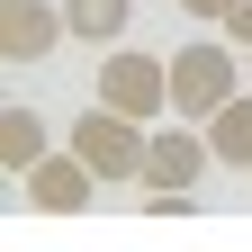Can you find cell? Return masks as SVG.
<instances>
[{
  "mask_svg": "<svg viewBox=\"0 0 252 252\" xmlns=\"http://www.w3.org/2000/svg\"><path fill=\"white\" fill-rule=\"evenodd\" d=\"M234 36H198V45H180L171 54V117H216V108H225L234 99V90H243V72H234Z\"/></svg>",
  "mask_w": 252,
  "mask_h": 252,
  "instance_id": "cell-1",
  "label": "cell"
},
{
  "mask_svg": "<svg viewBox=\"0 0 252 252\" xmlns=\"http://www.w3.org/2000/svg\"><path fill=\"white\" fill-rule=\"evenodd\" d=\"M144 144H153V126L126 117V108H108V99H90V108L72 117V153H81L99 180H144Z\"/></svg>",
  "mask_w": 252,
  "mask_h": 252,
  "instance_id": "cell-2",
  "label": "cell"
},
{
  "mask_svg": "<svg viewBox=\"0 0 252 252\" xmlns=\"http://www.w3.org/2000/svg\"><path fill=\"white\" fill-rule=\"evenodd\" d=\"M99 99L153 126V117L171 108V63H162V54H135V45H108V63H99Z\"/></svg>",
  "mask_w": 252,
  "mask_h": 252,
  "instance_id": "cell-3",
  "label": "cell"
},
{
  "mask_svg": "<svg viewBox=\"0 0 252 252\" xmlns=\"http://www.w3.org/2000/svg\"><path fill=\"white\" fill-rule=\"evenodd\" d=\"M207 162H216V144H207V126H198V117L153 126V144H144V180H135V189H198Z\"/></svg>",
  "mask_w": 252,
  "mask_h": 252,
  "instance_id": "cell-4",
  "label": "cell"
},
{
  "mask_svg": "<svg viewBox=\"0 0 252 252\" xmlns=\"http://www.w3.org/2000/svg\"><path fill=\"white\" fill-rule=\"evenodd\" d=\"M63 36H72L63 0H0V63H45Z\"/></svg>",
  "mask_w": 252,
  "mask_h": 252,
  "instance_id": "cell-5",
  "label": "cell"
},
{
  "mask_svg": "<svg viewBox=\"0 0 252 252\" xmlns=\"http://www.w3.org/2000/svg\"><path fill=\"white\" fill-rule=\"evenodd\" d=\"M18 189H27V207H36V216H81V207H90V189H99V171L63 144V153H45V162L27 171Z\"/></svg>",
  "mask_w": 252,
  "mask_h": 252,
  "instance_id": "cell-6",
  "label": "cell"
},
{
  "mask_svg": "<svg viewBox=\"0 0 252 252\" xmlns=\"http://www.w3.org/2000/svg\"><path fill=\"white\" fill-rule=\"evenodd\" d=\"M207 144H216V171H252V90H234L207 117Z\"/></svg>",
  "mask_w": 252,
  "mask_h": 252,
  "instance_id": "cell-7",
  "label": "cell"
},
{
  "mask_svg": "<svg viewBox=\"0 0 252 252\" xmlns=\"http://www.w3.org/2000/svg\"><path fill=\"white\" fill-rule=\"evenodd\" d=\"M45 153H54V144H45V117H36V108H27V99H18V108H0V162L27 180Z\"/></svg>",
  "mask_w": 252,
  "mask_h": 252,
  "instance_id": "cell-8",
  "label": "cell"
},
{
  "mask_svg": "<svg viewBox=\"0 0 252 252\" xmlns=\"http://www.w3.org/2000/svg\"><path fill=\"white\" fill-rule=\"evenodd\" d=\"M63 18H72V36H81V45H126L135 0H63Z\"/></svg>",
  "mask_w": 252,
  "mask_h": 252,
  "instance_id": "cell-9",
  "label": "cell"
},
{
  "mask_svg": "<svg viewBox=\"0 0 252 252\" xmlns=\"http://www.w3.org/2000/svg\"><path fill=\"white\" fill-rule=\"evenodd\" d=\"M180 9L198 18V27H225V18H234V0H180Z\"/></svg>",
  "mask_w": 252,
  "mask_h": 252,
  "instance_id": "cell-10",
  "label": "cell"
},
{
  "mask_svg": "<svg viewBox=\"0 0 252 252\" xmlns=\"http://www.w3.org/2000/svg\"><path fill=\"white\" fill-rule=\"evenodd\" d=\"M225 36H234V45L252 54V0H234V18H225Z\"/></svg>",
  "mask_w": 252,
  "mask_h": 252,
  "instance_id": "cell-11",
  "label": "cell"
}]
</instances>
